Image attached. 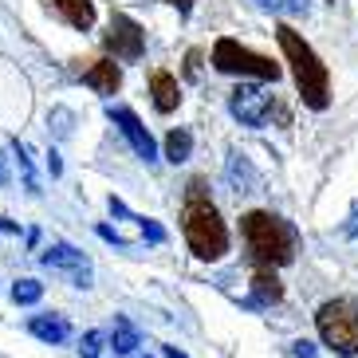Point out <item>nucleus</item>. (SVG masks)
Wrapping results in <instances>:
<instances>
[{"instance_id":"1","label":"nucleus","mask_w":358,"mask_h":358,"mask_svg":"<svg viewBox=\"0 0 358 358\" xmlns=\"http://www.w3.org/2000/svg\"><path fill=\"white\" fill-rule=\"evenodd\" d=\"M275 40H280L284 59L292 64V79L299 87V99L311 110H327L331 106V71H327V64L315 55V48L295 32L292 24H280L275 28Z\"/></svg>"},{"instance_id":"9","label":"nucleus","mask_w":358,"mask_h":358,"mask_svg":"<svg viewBox=\"0 0 358 358\" xmlns=\"http://www.w3.org/2000/svg\"><path fill=\"white\" fill-rule=\"evenodd\" d=\"M106 115H110V122L122 130V138L130 142V150H134L146 166H150V162H158V142L150 138V130L142 127V118H138L130 106H115V103H110V106H106Z\"/></svg>"},{"instance_id":"13","label":"nucleus","mask_w":358,"mask_h":358,"mask_svg":"<svg viewBox=\"0 0 358 358\" xmlns=\"http://www.w3.org/2000/svg\"><path fill=\"white\" fill-rule=\"evenodd\" d=\"M28 331L36 338H43V343H67V335H71V327H67L64 315H32L28 319Z\"/></svg>"},{"instance_id":"21","label":"nucleus","mask_w":358,"mask_h":358,"mask_svg":"<svg viewBox=\"0 0 358 358\" xmlns=\"http://www.w3.org/2000/svg\"><path fill=\"white\" fill-rule=\"evenodd\" d=\"M79 347H83V358H99V350H103V331H87Z\"/></svg>"},{"instance_id":"17","label":"nucleus","mask_w":358,"mask_h":358,"mask_svg":"<svg viewBox=\"0 0 358 358\" xmlns=\"http://www.w3.org/2000/svg\"><path fill=\"white\" fill-rule=\"evenodd\" d=\"M189 154H193V134L185 127H173L166 134V162L181 166V162H189Z\"/></svg>"},{"instance_id":"26","label":"nucleus","mask_w":358,"mask_h":358,"mask_svg":"<svg viewBox=\"0 0 358 358\" xmlns=\"http://www.w3.org/2000/svg\"><path fill=\"white\" fill-rule=\"evenodd\" d=\"M99 236H103V241H110V244H127V241H122V236H118L115 229H106V224H99Z\"/></svg>"},{"instance_id":"23","label":"nucleus","mask_w":358,"mask_h":358,"mask_svg":"<svg viewBox=\"0 0 358 358\" xmlns=\"http://www.w3.org/2000/svg\"><path fill=\"white\" fill-rule=\"evenodd\" d=\"M185 75H189V79H197V75H201V52H197V48H189V55H185Z\"/></svg>"},{"instance_id":"30","label":"nucleus","mask_w":358,"mask_h":358,"mask_svg":"<svg viewBox=\"0 0 358 358\" xmlns=\"http://www.w3.org/2000/svg\"><path fill=\"white\" fill-rule=\"evenodd\" d=\"M327 4H335V0H327Z\"/></svg>"},{"instance_id":"14","label":"nucleus","mask_w":358,"mask_h":358,"mask_svg":"<svg viewBox=\"0 0 358 358\" xmlns=\"http://www.w3.org/2000/svg\"><path fill=\"white\" fill-rule=\"evenodd\" d=\"M229 185H232L236 193H252L256 185H260L252 162L244 158V154H229Z\"/></svg>"},{"instance_id":"6","label":"nucleus","mask_w":358,"mask_h":358,"mask_svg":"<svg viewBox=\"0 0 358 358\" xmlns=\"http://www.w3.org/2000/svg\"><path fill=\"white\" fill-rule=\"evenodd\" d=\"M229 110H232L236 122H244V127H264L272 115L287 127V110L275 103V95H268L260 83H241L236 87V91L229 95Z\"/></svg>"},{"instance_id":"4","label":"nucleus","mask_w":358,"mask_h":358,"mask_svg":"<svg viewBox=\"0 0 358 358\" xmlns=\"http://www.w3.org/2000/svg\"><path fill=\"white\" fill-rule=\"evenodd\" d=\"M315 327L335 355H358V299H327L315 311Z\"/></svg>"},{"instance_id":"28","label":"nucleus","mask_w":358,"mask_h":358,"mask_svg":"<svg viewBox=\"0 0 358 358\" xmlns=\"http://www.w3.org/2000/svg\"><path fill=\"white\" fill-rule=\"evenodd\" d=\"M0 185H8V158L0 154Z\"/></svg>"},{"instance_id":"12","label":"nucleus","mask_w":358,"mask_h":358,"mask_svg":"<svg viewBox=\"0 0 358 358\" xmlns=\"http://www.w3.org/2000/svg\"><path fill=\"white\" fill-rule=\"evenodd\" d=\"M150 95H154V106H158L162 115H169L181 103V87L169 71H150Z\"/></svg>"},{"instance_id":"19","label":"nucleus","mask_w":358,"mask_h":358,"mask_svg":"<svg viewBox=\"0 0 358 358\" xmlns=\"http://www.w3.org/2000/svg\"><path fill=\"white\" fill-rule=\"evenodd\" d=\"M12 299H16L20 307L40 303V299H43V284H40V280H16V284H12Z\"/></svg>"},{"instance_id":"8","label":"nucleus","mask_w":358,"mask_h":358,"mask_svg":"<svg viewBox=\"0 0 358 358\" xmlns=\"http://www.w3.org/2000/svg\"><path fill=\"white\" fill-rule=\"evenodd\" d=\"M40 264L48 272L64 275L71 287H91V280H95V268H91L87 252H79L71 244H52L48 252H40Z\"/></svg>"},{"instance_id":"16","label":"nucleus","mask_w":358,"mask_h":358,"mask_svg":"<svg viewBox=\"0 0 358 358\" xmlns=\"http://www.w3.org/2000/svg\"><path fill=\"white\" fill-rule=\"evenodd\" d=\"M252 292H256L252 303H280V299H284V284L275 280L272 268H260V272L252 275Z\"/></svg>"},{"instance_id":"27","label":"nucleus","mask_w":358,"mask_h":358,"mask_svg":"<svg viewBox=\"0 0 358 358\" xmlns=\"http://www.w3.org/2000/svg\"><path fill=\"white\" fill-rule=\"evenodd\" d=\"M169 4H173V8L181 12V16H189V12H193V0H169Z\"/></svg>"},{"instance_id":"11","label":"nucleus","mask_w":358,"mask_h":358,"mask_svg":"<svg viewBox=\"0 0 358 358\" xmlns=\"http://www.w3.org/2000/svg\"><path fill=\"white\" fill-rule=\"evenodd\" d=\"M83 83L99 95H115L122 87V71H118L115 59H91V67H83Z\"/></svg>"},{"instance_id":"22","label":"nucleus","mask_w":358,"mask_h":358,"mask_svg":"<svg viewBox=\"0 0 358 358\" xmlns=\"http://www.w3.org/2000/svg\"><path fill=\"white\" fill-rule=\"evenodd\" d=\"M138 224H142V232H146V241H154V244L166 241V229H162L158 221H146V217H138Z\"/></svg>"},{"instance_id":"20","label":"nucleus","mask_w":358,"mask_h":358,"mask_svg":"<svg viewBox=\"0 0 358 358\" xmlns=\"http://www.w3.org/2000/svg\"><path fill=\"white\" fill-rule=\"evenodd\" d=\"M12 154H16V162H20L24 189H28V193H40V189H36V173H32V158H28V146H24V142H12Z\"/></svg>"},{"instance_id":"24","label":"nucleus","mask_w":358,"mask_h":358,"mask_svg":"<svg viewBox=\"0 0 358 358\" xmlns=\"http://www.w3.org/2000/svg\"><path fill=\"white\" fill-rule=\"evenodd\" d=\"M292 355H295V358H315V343H307V338H299V343L292 347Z\"/></svg>"},{"instance_id":"18","label":"nucleus","mask_w":358,"mask_h":358,"mask_svg":"<svg viewBox=\"0 0 358 358\" xmlns=\"http://www.w3.org/2000/svg\"><path fill=\"white\" fill-rule=\"evenodd\" d=\"M264 12H275V16H307L311 0H256Z\"/></svg>"},{"instance_id":"7","label":"nucleus","mask_w":358,"mask_h":358,"mask_svg":"<svg viewBox=\"0 0 358 358\" xmlns=\"http://www.w3.org/2000/svg\"><path fill=\"white\" fill-rule=\"evenodd\" d=\"M106 52L122 59V64H138L142 55H146V32H142V24H134L127 12H110V28L103 36Z\"/></svg>"},{"instance_id":"3","label":"nucleus","mask_w":358,"mask_h":358,"mask_svg":"<svg viewBox=\"0 0 358 358\" xmlns=\"http://www.w3.org/2000/svg\"><path fill=\"white\" fill-rule=\"evenodd\" d=\"M181 232H185V244L197 260H221L229 252V229H224L221 213L209 197L201 201H185L181 209Z\"/></svg>"},{"instance_id":"29","label":"nucleus","mask_w":358,"mask_h":358,"mask_svg":"<svg viewBox=\"0 0 358 358\" xmlns=\"http://www.w3.org/2000/svg\"><path fill=\"white\" fill-rule=\"evenodd\" d=\"M166 358H185V350H178V347H166Z\"/></svg>"},{"instance_id":"25","label":"nucleus","mask_w":358,"mask_h":358,"mask_svg":"<svg viewBox=\"0 0 358 358\" xmlns=\"http://www.w3.org/2000/svg\"><path fill=\"white\" fill-rule=\"evenodd\" d=\"M48 169H52V178H59V173H64V162H59V154H48Z\"/></svg>"},{"instance_id":"10","label":"nucleus","mask_w":358,"mask_h":358,"mask_svg":"<svg viewBox=\"0 0 358 358\" xmlns=\"http://www.w3.org/2000/svg\"><path fill=\"white\" fill-rule=\"evenodd\" d=\"M43 8L52 12L55 20H64L75 32H91L95 28V4L91 0H43Z\"/></svg>"},{"instance_id":"2","label":"nucleus","mask_w":358,"mask_h":358,"mask_svg":"<svg viewBox=\"0 0 358 358\" xmlns=\"http://www.w3.org/2000/svg\"><path fill=\"white\" fill-rule=\"evenodd\" d=\"M241 232H244V244H248L252 260L264 264V268H284V264L295 260L299 232L284 217H275L268 209H252L241 217Z\"/></svg>"},{"instance_id":"15","label":"nucleus","mask_w":358,"mask_h":358,"mask_svg":"<svg viewBox=\"0 0 358 358\" xmlns=\"http://www.w3.org/2000/svg\"><path fill=\"white\" fill-rule=\"evenodd\" d=\"M138 343H142V338H138V327L130 323L127 315H115V327H110V350H115V355H134Z\"/></svg>"},{"instance_id":"5","label":"nucleus","mask_w":358,"mask_h":358,"mask_svg":"<svg viewBox=\"0 0 358 358\" xmlns=\"http://www.w3.org/2000/svg\"><path fill=\"white\" fill-rule=\"evenodd\" d=\"M213 67L221 75H244V79H260V83H275L284 75L280 64H272L268 55L252 52L244 43H236L232 36H221V40L213 43Z\"/></svg>"}]
</instances>
